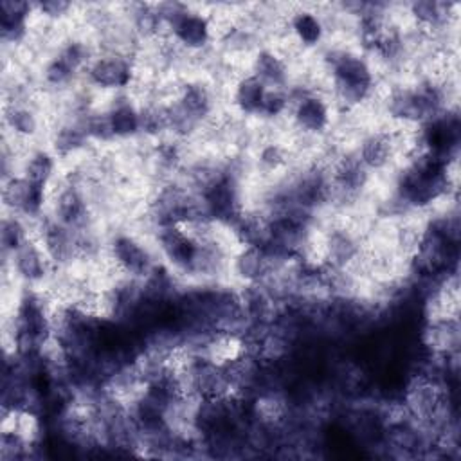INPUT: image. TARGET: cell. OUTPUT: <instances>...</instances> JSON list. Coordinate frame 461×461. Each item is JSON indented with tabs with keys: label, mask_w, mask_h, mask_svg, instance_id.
<instances>
[{
	"label": "cell",
	"mask_w": 461,
	"mask_h": 461,
	"mask_svg": "<svg viewBox=\"0 0 461 461\" xmlns=\"http://www.w3.org/2000/svg\"><path fill=\"white\" fill-rule=\"evenodd\" d=\"M267 86L252 74H245L234 81L229 94V106L245 119L259 117Z\"/></svg>",
	"instance_id": "277c9868"
},
{
	"label": "cell",
	"mask_w": 461,
	"mask_h": 461,
	"mask_svg": "<svg viewBox=\"0 0 461 461\" xmlns=\"http://www.w3.org/2000/svg\"><path fill=\"white\" fill-rule=\"evenodd\" d=\"M250 74L256 76L267 88H286L292 83L290 65L272 49L259 47L250 61Z\"/></svg>",
	"instance_id": "3957f363"
},
{
	"label": "cell",
	"mask_w": 461,
	"mask_h": 461,
	"mask_svg": "<svg viewBox=\"0 0 461 461\" xmlns=\"http://www.w3.org/2000/svg\"><path fill=\"white\" fill-rule=\"evenodd\" d=\"M83 77L95 90L124 92L133 81V59L117 52H99Z\"/></svg>",
	"instance_id": "6da1fadb"
},
{
	"label": "cell",
	"mask_w": 461,
	"mask_h": 461,
	"mask_svg": "<svg viewBox=\"0 0 461 461\" xmlns=\"http://www.w3.org/2000/svg\"><path fill=\"white\" fill-rule=\"evenodd\" d=\"M169 32L187 52H202L212 45L203 5H189V9L171 25Z\"/></svg>",
	"instance_id": "7a4b0ae2"
},
{
	"label": "cell",
	"mask_w": 461,
	"mask_h": 461,
	"mask_svg": "<svg viewBox=\"0 0 461 461\" xmlns=\"http://www.w3.org/2000/svg\"><path fill=\"white\" fill-rule=\"evenodd\" d=\"M290 31L304 49L317 50L324 41V25L317 13V5H295L290 16Z\"/></svg>",
	"instance_id": "5b68a950"
}]
</instances>
